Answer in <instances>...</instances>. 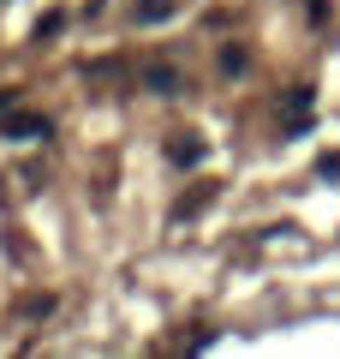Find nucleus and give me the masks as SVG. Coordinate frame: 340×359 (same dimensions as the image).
<instances>
[{
  "label": "nucleus",
  "mask_w": 340,
  "mask_h": 359,
  "mask_svg": "<svg viewBox=\"0 0 340 359\" xmlns=\"http://www.w3.org/2000/svg\"><path fill=\"white\" fill-rule=\"evenodd\" d=\"M0 138H6V144H36V138H54V120H48V114H6V120H0Z\"/></svg>",
  "instance_id": "obj_1"
},
{
  "label": "nucleus",
  "mask_w": 340,
  "mask_h": 359,
  "mask_svg": "<svg viewBox=\"0 0 340 359\" xmlns=\"http://www.w3.org/2000/svg\"><path fill=\"white\" fill-rule=\"evenodd\" d=\"M143 84H150L155 96H179V90H185V78H179L173 66H143Z\"/></svg>",
  "instance_id": "obj_2"
},
{
  "label": "nucleus",
  "mask_w": 340,
  "mask_h": 359,
  "mask_svg": "<svg viewBox=\"0 0 340 359\" xmlns=\"http://www.w3.org/2000/svg\"><path fill=\"white\" fill-rule=\"evenodd\" d=\"M167 156H173L179 168H197V162H203V156H209V150H203L197 138H173V144H167Z\"/></svg>",
  "instance_id": "obj_3"
},
{
  "label": "nucleus",
  "mask_w": 340,
  "mask_h": 359,
  "mask_svg": "<svg viewBox=\"0 0 340 359\" xmlns=\"http://www.w3.org/2000/svg\"><path fill=\"white\" fill-rule=\"evenodd\" d=\"M179 13V0H143L138 6V25H162V18H173Z\"/></svg>",
  "instance_id": "obj_4"
},
{
  "label": "nucleus",
  "mask_w": 340,
  "mask_h": 359,
  "mask_svg": "<svg viewBox=\"0 0 340 359\" xmlns=\"http://www.w3.org/2000/svg\"><path fill=\"white\" fill-rule=\"evenodd\" d=\"M60 25H66V13H42V25H36V42H42V36H60Z\"/></svg>",
  "instance_id": "obj_5"
},
{
  "label": "nucleus",
  "mask_w": 340,
  "mask_h": 359,
  "mask_svg": "<svg viewBox=\"0 0 340 359\" xmlns=\"http://www.w3.org/2000/svg\"><path fill=\"white\" fill-rule=\"evenodd\" d=\"M221 72H245V48H221Z\"/></svg>",
  "instance_id": "obj_6"
},
{
  "label": "nucleus",
  "mask_w": 340,
  "mask_h": 359,
  "mask_svg": "<svg viewBox=\"0 0 340 359\" xmlns=\"http://www.w3.org/2000/svg\"><path fill=\"white\" fill-rule=\"evenodd\" d=\"M48 311H54L48 294H42V299H24V318H48Z\"/></svg>",
  "instance_id": "obj_7"
},
{
  "label": "nucleus",
  "mask_w": 340,
  "mask_h": 359,
  "mask_svg": "<svg viewBox=\"0 0 340 359\" xmlns=\"http://www.w3.org/2000/svg\"><path fill=\"white\" fill-rule=\"evenodd\" d=\"M6 108H13V90H0V114H6Z\"/></svg>",
  "instance_id": "obj_8"
}]
</instances>
